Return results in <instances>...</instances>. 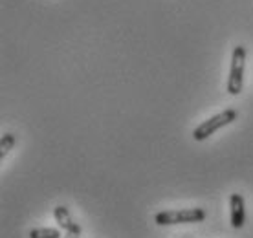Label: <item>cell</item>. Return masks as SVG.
<instances>
[{
  "label": "cell",
  "instance_id": "7",
  "mask_svg": "<svg viewBox=\"0 0 253 238\" xmlns=\"http://www.w3.org/2000/svg\"><path fill=\"white\" fill-rule=\"evenodd\" d=\"M15 143H17L15 134H4V136H2V139H0V159H4V158L11 152Z\"/></svg>",
  "mask_w": 253,
  "mask_h": 238
},
{
  "label": "cell",
  "instance_id": "5",
  "mask_svg": "<svg viewBox=\"0 0 253 238\" xmlns=\"http://www.w3.org/2000/svg\"><path fill=\"white\" fill-rule=\"evenodd\" d=\"M229 211H231V226L235 229H241L246 222V205H244V198L239 193H233L229 196Z\"/></svg>",
  "mask_w": 253,
  "mask_h": 238
},
{
  "label": "cell",
  "instance_id": "1",
  "mask_svg": "<svg viewBox=\"0 0 253 238\" xmlns=\"http://www.w3.org/2000/svg\"><path fill=\"white\" fill-rule=\"evenodd\" d=\"M206 220V211L200 207H189V209H172V211H162L154 216V222L158 226H176V224H198Z\"/></svg>",
  "mask_w": 253,
  "mask_h": 238
},
{
  "label": "cell",
  "instance_id": "3",
  "mask_svg": "<svg viewBox=\"0 0 253 238\" xmlns=\"http://www.w3.org/2000/svg\"><path fill=\"white\" fill-rule=\"evenodd\" d=\"M244 68H246V48L237 46L231 55V68L228 77V92L231 95H239L244 84Z\"/></svg>",
  "mask_w": 253,
  "mask_h": 238
},
{
  "label": "cell",
  "instance_id": "2",
  "mask_svg": "<svg viewBox=\"0 0 253 238\" xmlns=\"http://www.w3.org/2000/svg\"><path fill=\"white\" fill-rule=\"evenodd\" d=\"M237 118H239L237 110L228 108V110L216 114V116H213V118H209L208 121H204L202 125L196 126L195 132H193V138H195L196 141H204V139H208L209 136H213L216 130H220L222 126L231 125Z\"/></svg>",
  "mask_w": 253,
  "mask_h": 238
},
{
  "label": "cell",
  "instance_id": "4",
  "mask_svg": "<svg viewBox=\"0 0 253 238\" xmlns=\"http://www.w3.org/2000/svg\"><path fill=\"white\" fill-rule=\"evenodd\" d=\"M53 216H55V222H57L59 229H63L64 233H74V235H79V237H81V226L72 218L70 211L64 205L55 207V209H53Z\"/></svg>",
  "mask_w": 253,
  "mask_h": 238
},
{
  "label": "cell",
  "instance_id": "6",
  "mask_svg": "<svg viewBox=\"0 0 253 238\" xmlns=\"http://www.w3.org/2000/svg\"><path fill=\"white\" fill-rule=\"evenodd\" d=\"M63 229H53V227H37L30 231V238H61Z\"/></svg>",
  "mask_w": 253,
  "mask_h": 238
},
{
  "label": "cell",
  "instance_id": "8",
  "mask_svg": "<svg viewBox=\"0 0 253 238\" xmlns=\"http://www.w3.org/2000/svg\"><path fill=\"white\" fill-rule=\"evenodd\" d=\"M64 238H79V235H74V233H66V237Z\"/></svg>",
  "mask_w": 253,
  "mask_h": 238
}]
</instances>
